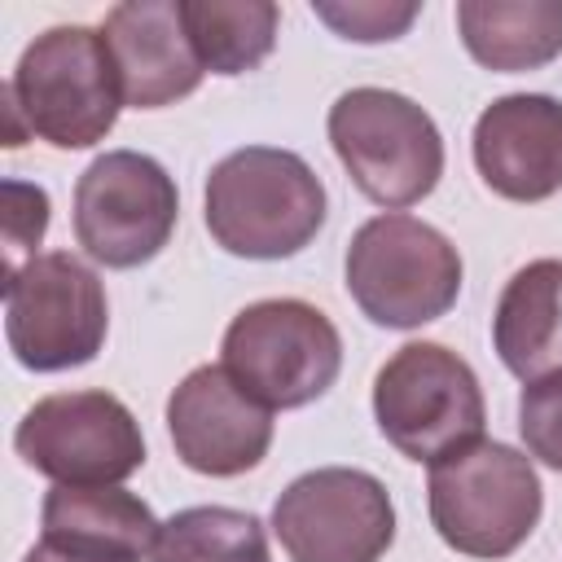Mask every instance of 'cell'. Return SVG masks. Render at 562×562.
<instances>
[{"label": "cell", "instance_id": "4fadbf2b", "mask_svg": "<svg viewBox=\"0 0 562 562\" xmlns=\"http://www.w3.org/2000/svg\"><path fill=\"white\" fill-rule=\"evenodd\" d=\"M474 167L505 202H544L562 189V101L549 92L496 97L474 119Z\"/></svg>", "mask_w": 562, "mask_h": 562}, {"label": "cell", "instance_id": "2e32d148", "mask_svg": "<svg viewBox=\"0 0 562 562\" xmlns=\"http://www.w3.org/2000/svg\"><path fill=\"white\" fill-rule=\"evenodd\" d=\"M492 347L518 382L562 373V259L518 268L492 312Z\"/></svg>", "mask_w": 562, "mask_h": 562}, {"label": "cell", "instance_id": "30bf717a", "mask_svg": "<svg viewBox=\"0 0 562 562\" xmlns=\"http://www.w3.org/2000/svg\"><path fill=\"white\" fill-rule=\"evenodd\" d=\"M180 193L167 167L136 149H105L75 184V241L105 268L149 263L176 233Z\"/></svg>", "mask_w": 562, "mask_h": 562}, {"label": "cell", "instance_id": "52a82bcc", "mask_svg": "<svg viewBox=\"0 0 562 562\" xmlns=\"http://www.w3.org/2000/svg\"><path fill=\"white\" fill-rule=\"evenodd\" d=\"M220 364L263 408H303L338 382L342 338L316 303L259 299L228 321Z\"/></svg>", "mask_w": 562, "mask_h": 562}, {"label": "cell", "instance_id": "7c38bea8", "mask_svg": "<svg viewBox=\"0 0 562 562\" xmlns=\"http://www.w3.org/2000/svg\"><path fill=\"white\" fill-rule=\"evenodd\" d=\"M176 457L206 479H237L272 448V408L233 382L224 364H198L167 400Z\"/></svg>", "mask_w": 562, "mask_h": 562}, {"label": "cell", "instance_id": "7a4b0ae2", "mask_svg": "<svg viewBox=\"0 0 562 562\" xmlns=\"http://www.w3.org/2000/svg\"><path fill=\"white\" fill-rule=\"evenodd\" d=\"M206 233L237 259H290L325 228L329 198L321 176L277 145H246L224 154L202 193Z\"/></svg>", "mask_w": 562, "mask_h": 562}, {"label": "cell", "instance_id": "8992f818", "mask_svg": "<svg viewBox=\"0 0 562 562\" xmlns=\"http://www.w3.org/2000/svg\"><path fill=\"white\" fill-rule=\"evenodd\" d=\"M373 422L400 457L435 465L483 439L487 404L479 373L443 342H404L373 378Z\"/></svg>", "mask_w": 562, "mask_h": 562}, {"label": "cell", "instance_id": "ffe728a7", "mask_svg": "<svg viewBox=\"0 0 562 562\" xmlns=\"http://www.w3.org/2000/svg\"><path fill=\"white\" fill-rule=\"evenodd\" d=\"M312 13L342 40H356V44H382V40H400L422 4L417 0H404V4H391V0H312Z\"/></svg>", "mask_w": 562, "mask_h": 562}, {"label": "cell", "instance_id": "e0dca14e", "mask_svg": "<svg viewBox=\"0 0 562 562\" xmlns=\"http://www.w3.org/2000/svg\"><path fill=\"white\" fill-rule=\"evenodd\" d=\"M457 35L496 75L540 70L562 57V0H457Z\"/></svg>", "mask_w": 562, "mask_h": 562}, {"label": "cell", "instance_id": "277c9868", "mask_svg": "<svg viewBox=\"0 0 562 562\" xmlns=\"http://www.w3.org/2000/svg\"><path fill=\"white\" fill-rule=\"evenodd\" d=\"M347 294L382 329L439 321L461 294V255L426 220L382 211L351 233L342 259Z\"/></svg>", "mask_w": 562, "mask_h": 562}, {"label": "cell", "instance_id": "5b68a950", "mask_svg": "<svg viewBox=\"0 0 562 562\" xmlns=\"http://www.w3.org/2000/svg\"><path fill=\"white\" fill-rule=\"evenodd\" d=\"M325 132L351 184L386 211L430 198L443 176V136L435 119L404 92L347 88L329 105Z\"/></svg>", "mask_w": 562, "mask_h": 562}, {"label": "cell", "instance_id": "d6986e66", "mask_svg": "<svg viewBox=\"0 0 562 562\" xmlns=\"http://www.w3.org/2000/svg\"><path fill=\"white\" fill-rule=\"evenodd\" d=\"M149 562H272L268 531L233 505H189L158 527Z\"/></svg>", "mask_w": 562, "mask_h": 562}, {"label": "cell", "instance_id": "603a6c76", "mask_svg": "<svg viewBox=\"0 0 562 562\" xmlns=\"http://www.w3.org/2000/svg\"><path fill=\"white\" fill-rule=\"evenodd\" d=\"M22 562H92V558H79V553H66V549L48 544V540H35V544L26 549Z\"/></svg>", "mask_w": 562, "mask_h": 562}, {"label": "cell", "instance_id": "5bb4252c", "mask_svg": "<svg viewBox=\"0 0 562 562\" xmlns=\"http://www.w3.org/2000/svg\"><path fill=\"white\" fill-rule=\"evenodd\" d=\"M101 35L110 44L123 105L162 110L202 83V61L184 31L180 0H123L105 13Z\"/></svg>", "mask_w": 562, "mask_h": 562}, {"label": "cell", "instance_id": "9c48e42d", "mask_svg": "<svg viewBox=\"0 0 562 562\" xmlns=\"http://www.w3.org/2000/svg\"><path fill=\"white\" fill-rule=\"evenodd\" d=\"M13 452L53 483L110 487L145 465V435L119 395L57 391L22 413Z\"/></svg>", "mask_w": 562, "mask_h": 562}, {"label": "cell", "instance_id": "ba28073f", "mask_svg": "<svg viewBox=\"0 0 562 562\" xmlns=\"http://www.w3.org/2000/svg\"><path fill=\"white\" fill-rule=\"evenodd\" d=\"M110 329L101 277L70 250H48L4 277V338L22 369L61 373L97 360Z\"/></svg>", "mask_w": 562, "mask_h": 562}, {"label": "cell", "instance_id": "3957f363", "mask_svg": "<svg viewBox=\"0 0 562 562\" xmlns=\"http://www.w3.org/2000/svg\"><path fill=\"white\" fill-rule=\"evenodd\" d=\"M426 505L430 527L448 549L496 562L522 549L536 531L544 487L527 452L496 439H474L430 465Z\"/></svg>", "mask_w": 562, "mask_h": 562}, {"label": "cell", "instance_id": "8fae6325", "mask_svg": "<svg viewBox=\"0 0 562 562\" xmlns=\"http://www.w3.org/2000/svg\"><path fill=\"white\" fill-rule=\"evenodd\" d=\"M268 527L290 562H378L395 540V505L378 474L321 465L277 496Z\"/></svg>", "mask_w": 562, "mask_h": 562}, {"label": "cell", "instance_id": "7402d4cb", "mask_svg": "<svg viewBox=\"0 0 562 562\" xmlns=\"http://www.w3.org/2000/svg\"><path fill=\"white\" fill-rule=\"evenodd\" d=\"M4 277L35 259V246L48 228V193L26 180H4Z\"/></svg>", "mask_w": 562, "mask_h": 562}, {"label": "cell", "instance_id": "ac0fdd59", "mask_svg": "<svg viewBox=\"0 0 562 562\" xmlns=\"http://www.w3.org/2000/svg\"><path fill=\"white\" fill-rule=\"evenodd\" d=\"M180 13L202 70L211 75H246L277 48L281 9L272 0H180Z\"/></svg>", "mask_w": 562, "mask_h": 562}, {"label": "cell", "instance_id": "9a60e30c", "mask_svg": "<svg viewBox=\"0 0 562 562\" xmlns=\"http://www.w3.org/2000/svg\"><path fill=\"white\" fill-rule=\"evenodd\" d=\"M40 527H44L40 540L92 562H145L154 553L162 522L136 492H123L119 483L110 487L53 483L40 509Z\"/></svg>", "mask_w": 562, "mask_h": 562}, {"label": "cell", "instance_id": "44dd1931", "mask_svg": "<svg viewBox=\"0 0 562 562\" xmlns=\"http://www.w3.org/2000/svg\"><path fill=\"white\" fill-rule=\"evenodd\" d=\"M518 435L527 457L562 474V373L522 386L518 395Z\"/></svg>", "mask_w": 562, "mask_h": 562}, {"label": "cell", "instance_id": "6da1fadb", "mask_svg": "<svg viewBox=\"0 0 562 562\" xmlns=\"http://www.w3.org/2000/svg\"><path fill=\"white\" fill-rule=\"evenodd\" d=\"M119 110L123 83L105 35L83 22L48 26L22 48L4 83V145L18 149L26 136H40L53 149H88L110 136Z\"/></svg>", "mask_w": 562, "mask_h": 562}]
</instances>
